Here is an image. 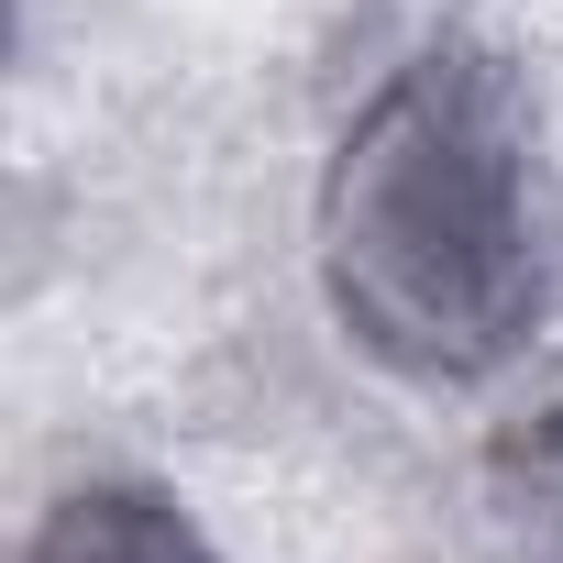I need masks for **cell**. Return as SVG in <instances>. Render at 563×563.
Returning <instances> with one entry per match:
<instances>
[{
    "mask_svg": "<svg viewBox=\"0 0 563 563\" xmlns=\"http://www.w3.org/2000/svg\"><path fill=\"white\" fill-rule=\"evenodd\" d=\"M23 563H221V552L188 519V497L133 486V475H100V486H67L45 508V530H34Z\"/></svg>",
    "mask_w": 563,
    "mask_h": 563,
    "instance_id": "7a4b0ae2",
    "label": "cell"
},
{
    "mask_svg": "<svg viewBox=\"0 0 563 563\" xmlns=\"http://www.w3.org/2000/svg\"><path fill=\"white\" fill-rule=\"evenodd\" d=\"M530 100L486 45H420L332 144L321 299L387 376L475 387L541 321Z\"/></svg>",
    "mask_w": 563,
    "mask_h": 563,
    "instance_id": "6da1fadb",
    "label": "cell"
}]
</instances>
